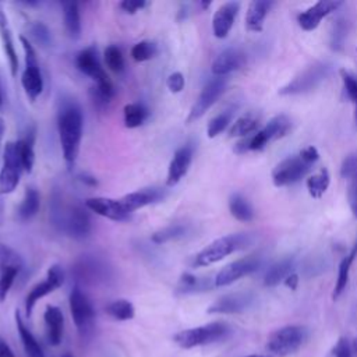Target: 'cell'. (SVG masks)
Instances as JSON below:
<instances>
[{"instance_id": "obj_1", "label": "cell", "mask_w": 357, "mask_h": 357, "mask_svg": "<svg viewBox=\"0 0 357 357\" xmlns=\"http://www.w3.org/2000/svg\"><path fill=\"white\" fill-rule=\"evenodd\" d=\"M82 127L84 117L81 109L74 102L64 103L57 116V130L63 158L68 167H73L77 160L82 138Z\"/></svg>"}, {"instance_id": "obj_2", "label": "cell", "mask_w": 357, "mask_h": 357, "mask_svg": "<svg viewBox=\"0 0 357 357\" xmlns=\"http://www.w3.org/2000/svg\"><path fill=\"white\" fill-rule=\"evenodd\" d=\"M319 159V153L315 146L310 145L304 148L298 155H293L282 160L272 172V181L276 187H283L298 181L304 177L311 166Z\"/></svg>"}, {"instance_id": "obj_3", "label": "cell", "mask_w": 357, "mask_h": 357, "mask_svg": "<svg viewBox=\"0 0 357 357\" xmlns=\"http://www.w3.org/2000/svg\"><path fill=\"white\" fill-rule=\"evenodd\" d=\"M251 243V236L245 233H236L219 237L204 247L192 259V265L197 268L209 266L215 262L222 261L227 255L247 247Z\"/></svg>"}, {"instance_id": "obj_4", "label": "cell", "mask_w": 357, "mask_h": 357, "mask_svg": "<svg viewBox=\"0 0 357 357\" xmlns=\"http://www.w3.org/2000/svg\"><path fill=\"white\" fill-rule=\"evenodd\" d=\"M290 127H291L290 119L284 114H279V116L271 119L264 128L258 130L252 135L245 137L240 142H237L234 146V151L237 153H244V152H250V151H261L269 142L284 137L289 132Z\"/></svg>"}, {"instance_id": "obj_5", "label": "cell", "mask_w": 357, "mask_h": 357, "mask_svg": "<svg viewBox=\"0 0 357 357\" xmlns=\"http://www.w3.org/2000/svg\"><path fill=\"white\" fill-rule=\"evenodd\" d=\"M230 333V326L225 322H209L201 326L180 331L173 340L183 349H192L198 346L211 344L225 339Z\"/></svg>"}, {"instance_id": "obj_6", "label": "cell", "mask_w": 357, "mask_h": 357, "mask_svg": "<svg viewBox=\"0 0 357 357\" xmlns=\"http://www.w3.org/2000/svg\"><path fill=\"white\" fill-rule=\"evenodd\" d=\"M308 332L300 325H286L271 333L266 342V350L271 354L286 357L298 350L305 342Z\"/></svg>"}, {"instance_id": "obj_7", "label": "cell", "mask_w": 357, "mask_h": 357, "mask_svg": "<svg viewBox=\"0 0 357 357\" xmlns=\"http://www.w3.org/2000/svg\"><path fill=\"white\" fill-rule=\"evenodd\" d=\"M332 64L329 61H315L300 74H297L290 82L279 89L280 95H300L315 89L329 74Z\"/></svg>"}, {"instance_id": "obj_8", "label": "cell", "mask_w": 357, "mask_h": 357, "mask_svg": "<svg viewBox=\"0 0 357 357\" xmlns=\"http://www.w3.org/2000/svg\"><path fill=\"white\" fill-rule=\"evenodd\" d=\"M20 42L25 54V68L21 75V84L29 100L33 102L43 91V77L33 46L25 36H20Z\"/></svg>"}, {"instance_id": "obj_9", "label": "cell", "mask_w": 357, "mask_h": 357, "mask_svg": "<svg viewBox=\"0 0 357 357\" xmlns=\"http://www.w3.org/2000/svg\"><path fill=\"white\" fill-rule=\"evenodd\" d=\"M22 172L18 145L17 142H7L3 153V166L0 169V195L13 192L18 183Z\"/></svg>"}, {"instance_id": "obj_10", "label": "cell", "mask_w": 357, "mask_h": 357, "mask_svg": "<svg viewBox=\"0 0 357 357\" xmlns=\"http://www.w3.org/2000/svg\"><path fill=\"white\" fill-rule=\"evenodd\" d=\"M63 230L74 237V238H85L91 231V218L85 208L81 205L73 204L61 208V212H59Z\"/></svg>"}, {"instance_id": "obj_11", "label": "cell", "mask_w": 357, "mask_h": 357, "mask_svg": "<svg viewBox=\"0 0 357 357\" xmlns=\"http://www.w3.org/2000/svg\"><path fill=\"white\" fill-rule=\"evenodd\" d=\"M261 265H262V258L259 255H248V257L236 259L227 264L226 266H223L218 272V275L215 276V286L218 287L229 286L233 282L254 273L255 271L259 269Z\"/></svg>"}, {"instance_id": "obj_12", "label": "cell", "mask_w": 357, "mask_h": 357, "mask_svg": "<svg viewBox=\"0 0 357 357\" xmlns=\"http://www.w3.org/2000/svg\"><path fill=\"white\" fill-rule=\"evenodd\" d=\"M64 283V271L59 264H53L52 266H49L47 272H46V278L45 280L36 283L26 294L25 297V310H26V315L31 317L35 304L46 297L47 294L53 293L56 289L61 287V284Z\"/></svg>"}, {"instance_id": "obj_13", "label": "cell", "mask_w": 357, "mask_h": 357, "mask_svg": "<svg viewBox=\"0 0 357 357\" xmlns=\"http://www.w3.org/2000/svg\"><path fill=\"white\" fill-rule=\"evenodd\" d=\"M22 268L21 257L10 247L0 245V303H3Z\"/></svg>"}, {"instance_id": "obj_14", "label": "cell", "mask_w": 357, "mask_h": 357, "mask_svg": "<svg viewBox=\"0 0 357 357\" xmlns=\"http://www.w3.org/2000/svg\"><path fill=\"white\" fill-rule=\"evenodd\" d=\"M226 85H227V79L225 77H215L209 79L202 88V91L199 92L198 98L195 99L187 120L194 121L202 117L209 110V107L222 96V93L226 89Z\"/></svg>"}, {"instance_id": "obj_15", "label": "cell", "mask_w": 357, "mask_h": 357, "mask_svg": "<svg viewBox=\"0 0 357 357\" xmlns=\"http://www.w3.org/2000/svg\"><path fill=\"white\" fill-rule=\"evenodd\" d=\"M85 208L114 222H123L130 218V213L124 209L120 198L116 199L109 197H91L85 199Z\"/></svg>"}, {"instance_id": "obj_16", "label": "cell", "mask_w": 357, "mask_h": 357, "mask_svg": "<svg viewBox=\"0 0 357 357\" xmlns=\"http://www.w3.org/2000/svg\"><path fill=\"white\" fill-rule=\"evenodd\" d=\"M70 304V312L73 317V321L78 329H85L93 319V307L86 294L79 289L74 287L68 297Z\"/></svg>"}, {"instance_id": "obj_17", "label": "cell", "mask_w": 357, "mask_h": 357, "mask_svg": "<svg viewBox=\"0 0 357 357\" xmlns=\"http://www.w3.org/2000/svg\"><path fill=\"white\" fill-rule=\"evenodd\" d=\"M340 6H343V1H333V0H319L305 11L300 13L297 17L298 25L305 31L315 29L321 20L331 14L332 11H336Z\"/></svg>"}, {"instance_id": "obj_18", "label": "cell", "mask_w": 357, "mask_h": 357, "mask_svg": "<svg viewBox=\"0 0 357 357\" xmlns=\"http://www.w3.org/2000/svg\"><path fill=\"white\" fill-rule=\"evenodd\" d=\"M192 153H194V149L191 145H183L174 152L167 167V176H166L167 187H174L187 174L192 162Z\"/></svg>"}, {"instance_id": "obj_19", "label": "cell", "mask_w": 357, "mask_h": 357, "mask_svg": "<svg viewBox=\"0 0 357 357\" xmlns=\"http://www.w3.org/2000/svg\"><path fill=\"white\" fill-rule=\"evenodd\" d=\"M252 300L254 298L250 293L225 294L209 305L208 312L209 314H237V312H243L251 305Z\"/></svg>"}, {"instance_id": "obj_20", "label": "cell", "mask_w": 357, "mask_h": 357, "mask_svg": "<svg viewBox=\"0 0 357 357\" xmlns=\"http://www.w3.org/2000/svg\"><path fill=\"white\" fill-rule=\"evenodd\" d=\"M238 10H240V3L227 1V3H223L215 11L213 18H212V31L216 38L223 39L229 35V32L234 24V20L238 14Z\"/></svg>"}, {"instance_id": "obj_21", "label": "cell", "mask_w": 357, "mask_h": 357, "mask_svg": "<svg viewBox=\"0 0 357 357\" xmlns=\"http://www.w3.org/2000/svg\"><path fill=\"white\" fill-rule=\"evenodd\" d=\"M245 64V54L234 47L226 49L212 61V73L215 77H225L233 71L240 70Z\"/></svg>"}, {"instance_id": "obj_22", "label": "cell", "mask_w": 357, "mask_h": 357, "mask_svg": "<svg viewBox=\"0 0 357 357\" xmlns=\"http://www.w3.org/2000/svg\"><path fill=\"white\" fill-rule=\"evenodd\" d=\"M165 197V192L159 188H141L132 192H128L120 198L124 209L131 215L132 212L148 206L151 204H155L158 201H162Z\"/></svg>"}, {"instance_id": "obj_23", "label": "cell", "mask_w": 357, "mask_h": 357, "mask_svg": "<svg viewBox=\"0 0 357 357\" xmlns=\"http://www.w3.org/2000/svg\"><path fill=\"white\" fill-rule=\"evenodd\" d=\"M45 328H46V337L52 346H57L61 343L63 339V329H64V317L59 307L47 305L43 314Z\"/></svg>"}, {"instance_id": "obj_24", "label": "cell", "mask_w": 357, "mask_h": 357, "mask_svg": "<svg viewBox=\"0 0 357 357\" xmlns=\"http://www.w3.org/2000/svg\"><path fill=\"white\" fill-rule=\"evenodd\" d=\"M0 40L3 45V50L4 54L8 60V66L11 70V74L15 75L18 71V56L15 52V46H14V40H13V35L10 31V25L7 21V15L3 11L1 6H0Z\"/></svg>"}, {"instance_id": "obj_25", "label": "cell", "mask_w": 357, "mask_h": 357, "mask_svg": "<svg viewBox=\"0 0 357 357\" xmlns=\"http://www.w3.org/2000/svg\"><path fill=\"white\" fill-rule=\"evenodd\" d=\"M273 6H275L273 1H266V0L251 1L245 14L247 29L252 32H261L264 26V20Z\"/></svg>"}, {"instance_id": "obj_26", "label": "cell", "mask_w": 357, "mask_h": 357, "mask_svg": "<svg viewBox=\"0 0 357 357\" xmlns=\"http://www.w3.org/2000/svg\"><path fill=\"white\" fill-rule=\"evenodd\" d=\"M351 20L347 14H340L335 18L331 26V35H329V45L331 49L335 52H340L344 47L347 35L350 32Z\"/></svg>"}, {"instance_id": "obj_27", "label": "cell", "mask_w": 357, "mask_h": 357, "mask_svg": "<svg viewBox=\"0 0 357 357\" xmlns=\"http://www.w3.org/2000/svg\"><path fill=\"white\" fill-rule=\"evenodd\" d=\"M15 324H17V329H18V333H20V337H21V342H22L26 356L28 357H45L40 344L38 343L36 337L32 335L29 328L22 321L20 311H15Z\"/></svg>"}, {"instance_id": "obj_28", "label": "cell", "mask_w": 357, "mask_h": 357, "mask_svg": "<svg viewBox=\"0 0 357 357\" xmlns=\"http://www.w3.org/2000/svg\"><path fill=\"white\" fill-rule=\"evenodd\" d=\"M294 266V258L293 257H286L278 262H275L265 273L264 276V284L268 287L279 284L282 280H284L290 273Z\"/></svg>"}, {"instance_id": "obj_29", "label": "cell", "mask_w": 357, "mask_h": 357, "mask_svg": "<svg viewBox=\"0 0 357 357\" xmlns=\"http://www.w3.org/2000/svg\"><path fill=\"white\" fill-rule=\"evenodd\" d=\"M261 124V117L257 113H245L240 116L229 130V137H250L257 132Z\"/></svg>"}, {"instance_id": "obj_30", "label": "cell", "mask_w": 357, "mask_h": 357, "mask_svg": "<svg viewBox=\"0 0 357 357\" xmlns=\"http://www.w3.org/2000/svg\"><path fill=\"white\" fill-rule=\"evenodd\" d=\"M356 257H357V238H356V243H354L353 248L350 250V252L342 259V262L339 265L337 280H336V284H335V289H333V298L335 300L344 291V289L347 286L349 275H350V268H351V264L356 259Z\"/></svg>"}, {"instance_id": "obj_31", "label": "cell", "mask_w": 357, "mask_h": 357, "mask_svg": "<svg viewBox=\"0 0 357 357\" xmlns=\"http://www.w3.org/2000/svg\"><path fill=\"white\" fill-rule=\"evenodd\" d=\"M33 142H35V135L33 132L26 134L24 138L17 141L18 145V153H20V160H21V166L22 170L26 173H31L35 165V148H33Z\"/></svg>"}, {"instance_id": "obj_32", "label": "cell", "mask_w": 357, "mask_h": 357, "mask_svg": "<svg viewBox=\"0 0 357 357\" xmlns=\"http://www.w3.org/2000/svg\"><path fill=\"white\" fill-rule=\"evenodd\" d=\"M40 206V197L35 188H26L21 204L18 206V218L21 220H29L33 218Z\"/></svg>"}, {"instance_id": "obj_33", "label": "cell", "mask_w": 357, "mask_h": 357, "mask_svg": "<svg viewBox=\"0 0 357 357\" xmlns=\"http://www.w3.org/2000/svg\"><path fill=\"white\" fill-rule=\"evenodd\" d=\"M63 18L67 33L78 38L81 33V14L77 3H63Z\"/></svg>"}, {"instance_id": "obj_34", "label": "cell", "mask_w": 357, "mask_h": 357, "mask_svg": "<svg viewBox=\"0 0 357 357\" xmlns=\"http://www.w3.org/2000/svg\"><path fill=\"white\" fill-rule=\"evenodd\" d=\"M230 213L240 222H251L254 219V209L241 194H233L229 199Z\"/></svg>"}, {"instance_id": "obj_35", "label": "cell", "mask_w": 357, "mask_h": 357, "mask_svg": "<svg viewBox=\"0 0 357 357\" xmlns=\"http://www.w3.org/2000/svg\"><path fill=\"white\" fill-rule=\"evenodd\" d=\"M148 109L141 103H128L123 109V120L127 128H137L148 119Z\"/></svg>"}, {"instance_id": "obj_36", "label": "cell", "mask_w": 357, "mask_h": 357, "mask_svg": "<svg viewBox=\"0 0 357 357\" xmlns=\"http://www.w3.org/2000/svg\"><path fill=\"white\" fill-rule=\"evenodd\" d=\"M331 183V176L328 169L322 167L315 174L307 178V190L312 198H321L328 190Z\"/></svg>"}, {"instance_id": "obj_37", "label": "cell", "mask_w": 357, "mask_h": 357, "mask_svg": "<svg viewBox=\"0 0 357 357\" xmlns=\"http://www.w3.org/2000/svg\"><path fill=\"white\" fill-rule=\"evenodd\" d=\"M106 312L116 321H128L135 315V308L131 301L126 298H117L107 304Z\"/></svg>"}, {"instance_id": "obj_38", "label": "cell", "mask_w": 357, "mask_h": 357, "mask_svg": "<svg viewBox=\"0 0 357 357\" xmlns=\"http://www.w3.org/2000/svg\"><path fill=\"white\" fill-rule=\"evenodd\" d=\"M184 233H185V226H183V225H170V226H166V227L155 231L152 234L151 240L155 244H163V243L176 240L178 237H183Z\"/></svg>"}, {"instance_id": "obj_39", "label": "cell", "mask_w": 357, "mask_h": 357, "mask_svg": "<svg viewBox=\"0 0 357 357\" xmlns=\"http://www.w3.org/2000/svg\"><path fill=\"white\" fill-rule=\"evenodd\" d=\"M231 116H233L231 110H225V112L216 114L215 117H212L208 123V127H206L208 137L215 138L216 135H219L229 126V123L231 121Z\"/></svg>"}, {"instance_id": "obj_40", "label": "cell", "mask_w": 357, "mask_h": 357, "mask_svg": "<svg viewBox=\"0 0 357 357\" xmlns=\"http://www.w3.org/2000/svg\"><path fill=\"white\" fill-rule=\"evenodd\" d=\"M156 54V45L151 40H141L131 47V57L137 63L148 61Z\"/></svg>"}, {"instance_id": "obj_41", "label": "cell", "mask_w": 357, "mask_h": 357, "mask_svg": "<svg viewBox=\"0 0 357 357\" xmlns=\"http://www.w3.org/2000/svg\"><path fill=\"white\" fill-rule=\"evenodd\" d=\"M105 63L107 66L109 70H112L113 73H121L124 70V57L121 50L114 46L110 45L105 49Z\"/></svg>"}, {"instance_id": "obj_42", "label": "cell", "mask_w": 357, "mask_h": 357, "mask_svg": "<svg viewBox=\"0 0 357 357\" xmlns=\"http://www.w3.org/2000/svg\"><path fill=\"white\" fill-rule=\"evenodd\" d=\"M340 74H342L344 91H346L349 99L351 100V103L354 105V120H356V126H357V78L346 70H342Z\"/></svg>"}, {"instance_id": "obj_43", "label": "cell", "mask_w": 357, "mask_h": 357, "mask_svg": "<svg viewBox=\"0 0 357 357\" xmlns=\"http://www.w3.org/2000/svg\"><path fill=\"white\" fill-rule=\"evenodd\" d=\"M326 357H353V344L347 337H340Z\"/></svg>"}, {"instance_id": "obj_44", "label": "cell", "mask_w": 357, "mask_h": 357, "mask_svg": "<svg viewBox=\"0 0 357 357\" xmlns=\"http://www.w3.org/2000/svg\"><path fill=\"white\" fill-rule=\"evenodd\" d=\"M347 201L353 216L357 219V174L347 178Z\"/></svg>"}, {"instance_id": "obj_45", "label": "cell", "mask_w": 357, "mask_h": 357, "mask_svg": "<svg viewBox=\"0 0 357 357\" xmlns=\"http://www.w3.org/2000/svg\"><path fill=\"white\" fill-rule=\"evenodd\" d=\"M180 289L183 291H192L204 289V282L191 273H183L180 279Z\"/></svg>"}, {"instance_id": "obj_46", "label": "cell", "mask_w": 357, "mask_h": 357, "mask_svg": "<svg viewBox=\"0 0 357 357\" xmlns=\"http://www.w3.org/2000/svg\"><path fill=\"white\" fill-rule=\"evenodd\" d=\"M166 85H167L169 91L173 92V93L181 92L184 89V85H185L184 75L180 71H174V73L169 74V77L166 79Z\"/></svg>"}, {"instance_id": "obj_47", "label": "cell", "mask_w": 357, "mask_h": 357, "mask_svg": "<svg viewBox=\"0 0 357 357\" xmlns=\"http://www.w3.org/2000/svg\"><path fill=\"white\" fill-rule=\"evenodd\" d=\"M340 174L344 178H349V177L357 174V153H351L344 158L342 167H340Z\"/></svg>"}, {"instance_id": "obj_48", "label": "cell", "mask_w": 357, "mask_h": 357, "mask_svg": "<svg viewBox=\"0 0 357 357\" xmlns=\"http://www.w3.org/2000/svg\"><path fill=\"white\" fill-rule=\"evenodd\" d=\"M145 6H146V1L144 0H124L119 4V7L128 14H135L137 11L142 10Z\"/></svg>"}, {"instance_id": "obj_49", "label": "cell", "mask_w": 357, "mask_h": 357, "mask_svg": "<svg viewBox=\"0 0 357 357\" xmlns=\"http://www.w3.org/2000/svg\"><path fill=\"white\" fill-rule=\"evenodd\" d=\"M33 33H35V36H36L39 40H42V42L47 40V38H49V32H47L46 26L42 25V24H36V25H35Z\"/></svg>"}, {"instance_id": "obj_50", "label": "cell", "mask_w": 357, "mask_h": 357, "mask_svg": "<svg viewBox=\"0 0 357 357\" xmlns=\"http://www.w3.org/2000/svg\"><path fill=\"white\" fill-rule=\"evenodd\" d=\"M0 357H15L11 347L3 339H0Z\"/></svg>"}, {"instance_id": "obj_51", "label": "cell", "mask_w": 357, "mask_h": 357, "mask_svg": "<svg viewBox=\"0 0 357 357\" xmlns=\"http://www.w3.org/2000/svg\"><path fill=\"white\" fill-rule=\"evenodd\" d=\"M284 284L287 287H290L291 290H296L297 289V284H298V276L296 273H290L286 279H284Z\"/></svg>"}, {"instance_id": "obj_52", "label": "cell", "mask_w": 357, "mask_h": 357, "mask_svg": "<svg viewBox=\"0 0 357 357\" xmlns=\"http://www.w3.org/2000/svg\"><path fill=\"white\" fill-rule=\"evenodd\" d=\"M3 132H4V120L0 114V142H1V138H3Z\"/></svg>"}, {"instance_id": "obj_53", "label": "cell", "mask_w": 357, "mask_h": 357, "mask_svg": "<svg viewBox=\"0 0 357 357\" xmlns=\"http://www.w3.org/2000/svg\"><path fill=\"white\" fill-rule=\"evenodd\" d=\"M3 102H4V100H3V93H1V86H0V110H1V109H3Z\"/></svg>"}, {"instance_id": "obj_54", "label": "cell", "mask_w": 357, "mask_h": 357, "mask_svg": "<svg viewBox=\"0 0 357 357\" xmlns=\"http://www.w3.org/2000/svg\"><path fill=\"white\" fill-rule=\"evenodd\" d=\"M353 353H356V356H357V337H356V340L353 343Z\"/></svg>"}, {"instance_id": "obj_55", "label": "cell", "mask_w": 357, "mask_h": 357, "mask_svg": "<svg viewBox=\"0 0 357 357\" xmlns=\"http://www.w3.org/2000/svg\"><path fill=\"white\" fill-rule=\"evenodd\" d=\"M245 357H269V356H264V354H251V356H245Z\"/></svg>"}, {"instance_id": "obj_56", "label": "cell", "mask_w": 357, "mask_h": 357, "mask_svg": "<svg viewBox=\"0 0 357 357\" xmlns=\"http://www.w3.org/2000/svg\"><path fill=\"white\" fill-rule=\"evenodd\" d=\"M60 357H73L70 353H64V354H61Z\"/></svg>"}]
</instances>
